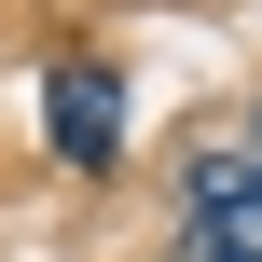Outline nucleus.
Instances as JSON below:
<instances>
[{"instance_id":"f257e3e1","label":"nucleus","mask_w":262,"mask_h":262,"mask_svg":"<svg viewBox=\"0 0 262 262\" xmlns=\"http://www.w3.org/2000/svg\"><path fill=\"white\" fill-rule=\"evenodd\" d=\"M180 249L193 262H262V152L249 138L193 152V180H180Z\"/></svg>"},{"instance_id":"f03ea898","label":"nucleus","mask_w":262,"mask_h":262,"mask_svg":"<svg viewBox=\"0 0 262 262\" xmlns=\"http://www.w3.org/2000/svg\"><path fill=\"white\" fill-rule=\"evenodd\" d=\"M41 124H55V152H69V166H111V152H124V69L69 55V69H55V97H41Z\"/></svg>"}]
</instances>
